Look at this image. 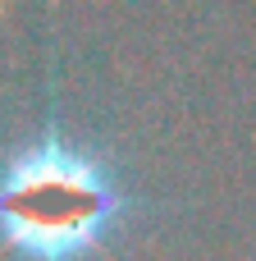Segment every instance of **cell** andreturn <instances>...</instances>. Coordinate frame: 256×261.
<instances>
[{
  "instance_id": "cell-1",
  "label": "cell",
  "mask_w": 256,
  "mask_h": 261,
  "mask_svg": "<svg viewBox=\"0 0 256 261\" xmlns=\"http://www.w3.org/2000/svg\"><path fill=\"white\" fill-rule=\"evenodd\" d=\"M115 216V188L92 174L78 156L41 151L0 184V225L27 252L64 257L78 252Z\"/></svg>"
}]
</instances>
